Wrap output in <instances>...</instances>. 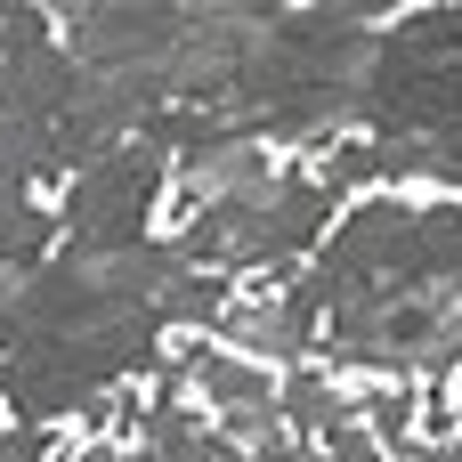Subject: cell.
I'll return each mask as SVG.
<instances>
[{
  "label": "cell",
  "mask_w": 462,
  "mask_h": 462,
  "mask_svg": "<svg viewBox=\"0 0 462 462\" xmlns=\"http://www.w3.org/2000/svg\"><path fill=\"white\" fill-rule=\"evenodd\" d=\"M219 276H195L171 244H65L32 276L0 284V398L24 430L57 414H97L130 374L154 365V341L171 325H219Z\"/></svg>",
  "instance_id": "cell-1"
},
{
  "label": "cell",
  "mask_w": 462,
  "mask_h": 462,
  "mask_svg": "<svg viewBox=\"0 0 462 462\" xmlns=\"http://www.w3.org/2000/svg\"><path fill=\"white\" fill-rule=\"evenodd\" d=\"M317 349L349 374H455L462 365V211L374 195L300 276Z\"/></svg>",
  "instance_id": "cell-2"
},
{
  "label": "cell",
  "mask_w": 462,
  "mask_h": 462,
  "mask_svg": "<svg viewBox=\"0 0 462 462\" xmlns=\"http://www.w3.org/2000/svg\"><path fill=\"white\" fill-rule=\"evenodd\" d=\"M171 187L187 203L171 252L195 276H244V268H284L333 227V187L317 171L276 162V146L219 138L195 154H171Z\"/></svg>",
  "instance_id": "cell-3"
},
{
  "label": "cell",
  "mask_w": 462,
  "mask_h": 462,
  "mask_svg": "<svg viewBox=\"0 0 462 462\" xmlns=\"http://www.w3.org/2000/svg\"><path fill=\"white\" fill-rule=\"evenodd\" d=\"M49 16L57 8H0V179L8 187L73 179L114 138H130L122 114L97 97V81L65 57Z\"/></svg>",
  "instance_id": "cell-4"
},
{
  "label": "cell",
  "mask_w": 462,
  "mask_h": 462,
  "mask_svg": "<svg viewBox=\"0 0 462 462\" xmlns=\"http://www.w3.org/2000/svg\"><path fill=\"white\" fill-rule=\"evenodd\" d=\"M162 179H171L162 146L114 138L97 162H81L65 179V211H57L65 244H81V252H130V244H146V211H154Z\"/></svg>",
  "instance_id": "cell-5"
},
{
  "label": "cell",
  "mask_w": 462,
  "mask_h": 462,
  "mask_svg": "<svg viewBox=\"0 0 462 462\" xmlns=\"http://www.w3.org/2000/svg\"><path fill=\"white\" fill-rule=\"evenodd\" d=\"M227 349H244L252 365H300L317 349V317L300 300V284H276V292H252V300H227L219 325H211Z\"/></svg>",
  "instance_id": "cell-6"
},
{
  "label": "cell",
  "mask_w": 462,
  "mask_h": 462,
  "mask_svg": "<svg viewBox=\"0 0 462 462\" xmlns=\"http://www.w3.org/2000/svg\"><path fill=\"white\" fill-rule=\"evenodd\" d=\"M130 462H244V455L211 430V414H195L179 398H154L138 414V455Z\"/></svg>",
  "instance_id": "cell-7"
},
{
  "label": "cell",
  "mask_w": 462,
  "mask_h": 462,
  "mask_svg": "<svg viewBox=\"0 0 462 462\" xmlns=\"http://www.w3.org/2000/svg\"><path fill=\"white\" fill-rule=\"evenodd\" d=\"M49 236H57V219L32 203V187H8V179H0V284L32 276V268L49 260Z\"/></svg>",
  "instance_id": "cell-8"
},
{
  "label": "cell",
  "mask_w": 462,
  "mask_h": 462,
  "mask_svg": "<svg viewBox=\"0 0 462 462\" xmlns=\"http://www.w3.org/2000/svg\"><path fill=\"white\" fill-rule=\"evenodd\" d=\"M382 171H390V179H447V187H462V106L447 122H430L422 138L382 146Z\"/></svg>",
  "instance_id": "cell-9"
},
{
  "label": "cell",
  "mask_w": 462,
  "mask_h": 462,
  "mask_svg": "<svg viewBox=\"0 0 462 462\" xmlns=\"http://www.w3.org/2000/svg\"><path fill=\"white\" fill-rule=\"evenodd\" d=\"M0 462H49L41 430H8V439H0ZM65 462H114V447L97 439V447H81V455H65Z\"/></svg>",
  "instance_id": "cell-10"
}]
</instances>
